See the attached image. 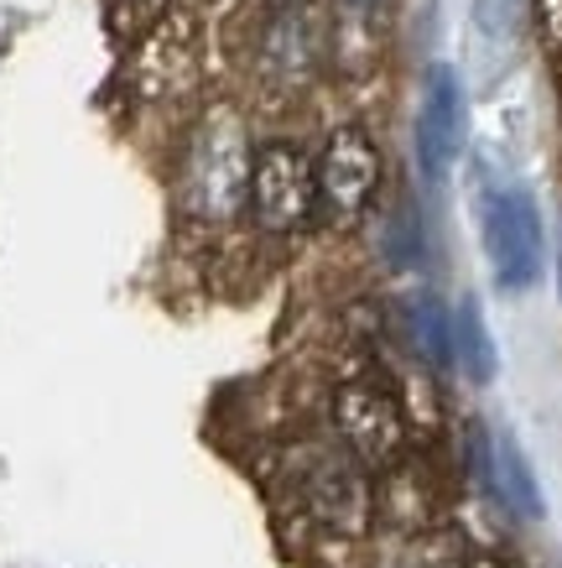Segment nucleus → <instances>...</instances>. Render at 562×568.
I'll use <instances>...</instances> for the list:
<instances>
[{"instance_id": "nucleus-1", "label": "nucleus", "mask_w": 562, "mask_h": 568, "mask_svg": "<svg viewBox=\"0 0 562 568\" xmlns=\"http://www.w3.org/2000/svg\"><path fill=\"white\" fill-rule=\"evenodd\" d=\"M251 168H256V152H251V136H245V121L229 104H214L198 121L193 141H187L183 209L208 224L235 220L239 209L251 204Z\"/></svg>"}, {"instance_id": "nucleus-2", "label": "nucleus", "mask_w": 562, "mask_h": 568, "mask_svg": "<svg viewBox=\"0 0 562 568\" xmlns=\"http://www.w3.org/2000/svg\"><path fill=\"white\" fill-rule=\"evenodd\" d=\"M479 235L490 251L494 282L505 293H527L542 276V209L521 183H490L479 199Z\"/></svg>"}, {"instance_id": "nucleus-3", "label": "nucleus", "mask_w": 562, "mask_h": 568, "mask_svg": "<svg viewBox=\"0 0 562 568\" xmlns=\"http://www.w3.org/2000/svg\"><path fill=\"white\" fill-rule=\"evenodd\" d=\"M334 433L359 469L386 475L407 459V407L380 381H344L334 392Z\"/></svg>"}, {"instance_id": "nucleus-4", "label": "nucleus", "mask_w": 562, "mask_h": 568, "mask_svg": "<svg viewBox=\"0 0 562 568\" xmlns=\"http://www.w3.org/2000/svg\"><path fill=\"white\" fill-rule=\"evenodd\" d=\"M318 209L313 156L292 141H266L251 168V214L266 235H297Z\"/></svg>"}, {"instance_id": "nucleus-5", "label": "nucleus", "mask_w": 562, "mask_h": 568, "mask_svg": "<svg viewBox=\"0 0 562 568\" xmlns=\"http://www.w3.org/2000/svg\"><path fill=\"white\" fill-rule=\"evenodd\" d=\"M297 496L307 517L334 537H365L375 527V480L349 454H313L297 469Z\"/></svg>"}, {"instance_id": "nucleus-6", "label": "nucleus", "mask_w": 562, "mask_h": 568, "mask_svg": "<svg viewBox=\"0 0 562 568\" xmlns=\"http://www.w3.org/2000/svg\"><path fill=\"white\" fill-rule=\"evenodd\" d=\"M313 178H318V204L334 220H359L380 193L386 162H380V146L365 125H339V131H328L324 152L313 162Z\"/></svg>"}, {"instance_id": "nucleus-7", "label": "nucleus", "mask_w": 562, "mask_h": 568, "mask_svg": "<svg viewBox=\"0 0 562 568\" xmlns=\"http://www.w3.org/2000/svg\"><path fill=\"white\" fill-rule=\"evenodd\" d=\"M463 136H469V110H463L459 73L448 63H432L422 89V110H417V162H422V173L432 183L459 162Z\"/></svg>"}, {"instance_id": "nucleus-8", "label": "nucleus", "mask_w": 562, "mask_h": 568, "mask_svg": "<svg viewBox=\"0 0 562 568\" xmlns=\"http://www.w3.org/2000/svg\"><path fill=\"white\" fill-rule=\"evenodd\" d=\"M313 69H318V27L307 11H282L266 32V73L303 84Z\"/></svg>"}, {"instance_id": "nucleus-9", "label": "nucleus", "mask_w": 562, "mask_h": 568, "mask_svg": "<svg viewBox=\"0 0 562 568\" xmlns=\"http://www.w3.org/2000/svg\"><path fill=\"white\" fill-rule=\"evenodd\" d=\"M490 459H494V500L511 506L515 517L542 521L546 517V496H542V485H537L527 454H521V444H515L511 433H494L490 438Z\"/></svg>"}, {"instance_id": "nucleus-10", "label": "nucleus", "mask_w": 562, "mask_h": 568, "mask_svg": "<svg viewBox=\"0 0 562 568\" xmlns=\"http://www.w3.org/2000/svg\"><path fill=\"white\" fill-rule=\"evenodd\" d=\"M401 318H407V334H411V345H417V355L427 365H438V371H453V313L443 308V297L411 293Z\"/></svg>"}, {"instance_id": "nucleus-11", "label": "nucleus", "mask_w": 562, "mask_h": 568, "mask_svg": "<svg viewBox=\"0 0 562 568\" xmlns=\"http://www.w3.org/2000/svg\"><path fill=\"white\" fill-rule=\"evenodd\" d=\"M453 365H463L469 381H494V371H500L490 324H484V313H479L474 297H463L459 308H453Z\"/></svg>"}, {"instance_id": "nucleus-12", "label": "nucleus", "mask_w": 562, "mask_h": 568, "mask_svg": "<svg viewBox=\"0 0 562 568\" xmlns=\"http://www.w3.org/2000/svg\"><path fill=\"white\" fill-rule=\"evenodd\" d=\"M380 251L391 266H417L422 261V214L411 209V199H396L380 224Z\"/></svg>"}, {"instance_id": "nucleus-13", "label": "nucleus", "mask_w": 562, "mask_h": 568, "mask_svg": "<svg viewBox=\"0 0 562 568\" xmlns=\"http://www.w3.org/2000/svg\"><path fill=\"white\" fill-rule=\"evenodd\" d=\"M469 552H459V542L443 532H422L407 542V568H463Z\"/></svg>"}, {"instance_id": "nucleus-14", "label": "nucleus", "mask_w": 562, "mask_h": 568, "mask_svg": "<svg viewBox=\"0 0 562 568\" xmlns=\"http://www.w3.org/2000/svg\"><path fill=\"white\" fill-rule=\"evenodd\" d=\"M463 568H515L511 558H500V552H469V564Z\"/></svg>"}, {"instance_id": "nucleus-15", "label": "nucleus", "mask_w": 562, "mask_h": 568, "mask_svg": "<svg viewBox=\"0 0 562 568\" xmlns=\"http://www.w3.org/2000/svg\"><path fill=\"white\" fill-rule=\"evenodd\" d=\"M542 6H546V21H552V32L562 37V0H542Z\"/></svg>"}]
</instances>
